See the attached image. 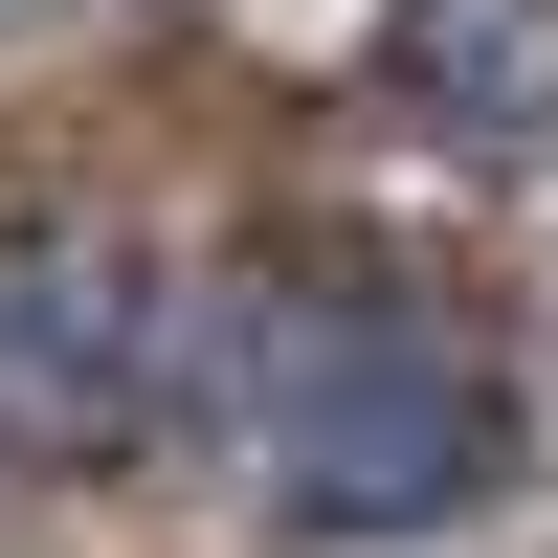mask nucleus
<instances>
[{
  "instance_id": "obj_1",
  "label": "nucleus",
  "mask_w": 558,
  "mask_h": 558,
  "mask_svg": "<svg viewBox=\"0 0 558 558\" xmlns=\"http://www.w3.org/2000/svg\"><path fill=\"white\" fill-rule=\"evenodd\" d=\"M179 425H223V470L291 536H425L514 470L492 357L402 291H179Z\"/></svg>"
},
{
  "instance_id": "obj_2",
  "label": "nucleus",
  "mask_w": 558,
  "mask_h": 558,
  "mask_svg": "<svg viewBox=\"0 0 558 558\" xmlns=\"http://www.w3.org/2000/svg\"><path fill=\"white\" fill-rule=\"evenodd\" d=\"M179 402V291L112 246H0V447H134Z\"/></svg>"
},
{
  "instance_id": "obj_3",
  "label": "nucleus",
  "mask_w": 558,
  "mask_h": 558,
  "mask_svg": "<svg viewBox=\"0 0 558 558\" xmlns=\"http://www.w3.org/2000/svg\"><path fill=\"white\" fill-rule=\"evenodd\" d=\"M380 89L425 134H536L558 112V0H380Z\"/></svg>"
}]
</instances>
